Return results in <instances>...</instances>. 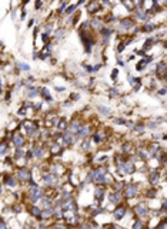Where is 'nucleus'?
Masks as SVG:
<instances>
[{
    "instance_id": "f257e3e1",
    "label": "nucleus",
    "mask_w": 167,
    "mask_h": 229,
    "mask_svg": "<svg viewBox=\"0 0 167 229\" xmlns=\"http://www.w3.org/2000/svg\"><path fill=\"white\" fill-rule=\"evenodd\" d=\"M57 175L54 174H47L43 176V184L46 186H57Z\"/></svg>"
},
{
    "instance_id": "f03ea898",
    "label": "nucleus",
    "mask_w": 167,
    "mask_h": 229,
    "mask_svg": "<svg viewBox=\"0 0 167 229\" xmlns=\"http://www.w3.org/2000/svg\"><path fill=\"white\" fill-rule=\"evenodd\" d=\"M29 196H30L31 202H36L37 199L43 198V194H41V191L39 189V186L36 185V186H33V188L30 189V195H29Z\"/></svg>"
},
{
    "instance_id": "7ed1b4c3",
    "label": "nucleus",
    "mask_w": 167,
    "mask_h": 229,
    "mask_svg": "<svg viewBox=\"0 0 167 229\" xmlns=\"http://www.w3.org/2000/svg\"><path fill=\"white\" fill-rule=\"evenodd\" d=\"M136 195H137V186L134 184H130V185L126 186V189H124V196L126 198H133Z\"/></svg>"
},
{
    "instance_id": "20e7f679",
    "label": "nucleus",
    "mask_w": 167,
    "mask_h": 229,
    "mask_svg": "<svg viewBox=\"0 0 167 229\" xmlns=\"http://www.w3.org/2000/svg\"><path fill=\"white\" fill-rule=\"evenodd\" d=\"M30 171L29 169H26V168H22V169H19L17 171V178L20 181H30Z\"/></svg>"
},
{
    "instance_id": "39448f33",
    "label": "nucleus",
    "mask_w": 167,
    "mask_h": 229,
    "mask_svg": "<svg viewBox=\"0 0 167 229\" xmlns=\"http://www.w3.org/2000/svg\"><path fill=\"white\" fill-rule=\"evenodd\" d=\"M126 215V206H117L114 209V219H117V220H120L123 216Z\"/></svg>"
},
{
    "instance_id": "423d86ee",
    "label": "nucleus",
    "mask_w": 167,
    "mask_h": 229,
    "mask_svg": "<svg viewBox=\"0 0 167 229\" xmlns=\"http://www.w3.org/2000/svg\"><path fill=\"white\" fill-rule=\"evenodd\" d=\"M134 212H136L139 216H144V215H147V206L143 205V203H139V205L134 208Z\"/></svg>"
},
{
    "instance_id": "0eeeda50",
    "label": "nucleus",
    "mask_w": 167,
    "mask_h": 229,
    "mask_svg": "<svg viewBox=\"0 0 167 229\" xmlns=\"http://www.w3.org/2000/svg\"><path fill=\"white\" fill-rule=\"evenodd\" d=\"M151 60H153L151 57H149V58H143V60H141V61L136 66V68H137L139 71L144 70V66H146V64H149V63H151Z\"/></svg>"
},
{
    "instance_id": "6e6552de",
    "label": "nucleus",
    "mask_w": 167,
    "mask_h": 229,
    "mask_svg": "<svg viewBox=\"0 0 167 229\" xmlns=\"http://www.w3.org/2000/svg\"><path fill=\"white\" fill-rule=\"evenodd\" d=\"M13 144L16 147H22L23 144H24V138H23L22 135H19V134H17V135H14L13 137Z\"/></svg>"
},
{
    "instance_id": "1a4fd4ad",
    "label": "nucleus",
    "mask_w": 167,
    "mask_h": 229,
    "mask_svg": "<svg viewBox=\"0 0 167 229\" xmlns=\"http://www.w3.org/2000/svg\"><path fill=\"white\" fill-rule=\"evenodd\" d=\"M149 179L151 184H157V179H158V172L157 171H153V172H150V175H149Z\"/></svg>"
},
{
    "instance_id": "9d476101",
    "label": "nucleus",
    "mask_w": 167,
    "mask_h": 229,
    "mask_svg": "<svg viewBox=\"0 0 167 229\" xmlns=\"http://www.w3.org/2000/svg\"><path fill=\"white\" fill-rule=\"evenodd\" d=\"M109 199H110V202L117 203V202L120 201V195L117 194V192H111V194L109 195Z\"/></svg>"
},
{
    "instance_id": "9b49d317",
    "label": "nucleus",
    "mask_w": 167,
    "mask_h": 229,
    "mask_svg": "<svg viewBox=\"0 0 167 229\" xmlns=\"http://www.w3.org/2000/svg\"><path fill=\"white\" fill-rule=\"evenodd\" d=\"M80 128H81V125H80V123H77V121H73L70 125V131L71 132H79Z\"/></svg>"
},
{
    "instance_id": "f8f14e48",
    "label": "nucleus",
    "mask_w": 167,
    "mask_h": 229,
    "mask_svg": "<svg viewBox=\"0 0 167 229\" xmlns=\"http://www.w3.org/2000/svg\"><path fill=\"white\" fill-rule=\"evenodd\" d=\"M120 26L123 27V29H130V27H133V22L130 19H126V20H121Z\"/></svg>"
},
{
    "instance_id": "ddd939ff",
    "label": "nucleus",
    "mask_w": 167,
    "mask_h": 229,
    "mask_svg": "<svg viewBox=\"0 0 167 229\" xmlns=\"http://www.w3.org/2000/svg\"><path fill=\"white\" fill-rule=\"evenodd\" d=\"M94 196H96V199H99V201H100V199H103V196H104V189H103V188H100V186H99V188H96V192H94Z\"/></svg>"
},
{
    "instance_id": "4468645a",
    "label": "nucleus",
    "mask_w": 167,
    "mask_h": 229,
    "mask_svg": "<svg viewBox=\"0 0 167 229\" xmlns=\"http://www.w3.org/2000/svg\"><path fill=\"white\" fill-rule=\"evenodd\" d=\"M24 127H26L27 134H29V135H31V134L36 131V125H34V124H31V123H26V125H24Z\"/></svg>"
},
{
    "instance_id": "2eb2a0df",
    "label": "nucleus",
    "mask_w": 167,
    "mask_h": 229,
    "mask_svg": "<svg viewBox=\"0 0 167 229\" xmlns=\"http://www.w3.org/2000/svg\"><path fill=\"white\" fill-rule=\"evenodd\" d=\"M53 209L52 208H46V211H43L41 212V218H50V216L53 215Z\"/></svg>"
},
{
    "instance_id": "dca6fc26",
    "label": "nucleus",
    "mask_w": 167,
    "mask_h": 229,
    "mask_svg": "<svg viewBox=\"0 0 167 229\" xmlns=\"http://www.w3.org/2000/svg\"><path fill=\"white\" fill-rule=\"evenodd\" d=\"M41 95H43L47 101H52V95H50V93H49L47 88H41Z\"/></svg>"
},
{
    "instance_id": "f3484780",
    "label": "nucleus",
    "mask_w": 167,
    "mask_h": 229,
    "mask_svg": "<svg viewBox=\"0 0 167 229\" xmlns=\"http://www.w3.org/2000/svg\"><path fill=\"white\" fill-rule=\"evenodd\" d=\"M30 212H31V215L37 216V218H39V216H41V211H40L37 206H31L30 208Z\"/></svg>"
},
{
    "instance_id": "a211bd4d",
    "label": "nucleus",
    "mask_w": 167,
    "mask_h": 229,
    "mask_svg": "<svg viewBox=\"0 0 167 229\" xmlns=\"http://www.w3.org/2000/svg\"><path fill=\"white\" fill-rule=\"evenodd\" d=\"M33 155H34V157H37V158H40V157L43 155V150H41L40 147H36V148H33Z\"/></svg>"
},
{
    "instance_id": "6ab92c4d",
    "label": "nucleus",
    "mask_w": 167,
    "mask_h": 229,
    "mask_svg": "<svg viewBox=\"0 0 167 229\" xmlns=\"http://www.w3.org/2000/svg\"><path fill=\"white\" fill-rule=\"evenodd\" d=\"M6 185H9V186H14L16 185V181H14V178H12V176H9V178H6Z\"/></svg>"
},
{
    "instance_id": "aec40b11",
    "label": "nucleus",
    "mask_w": 167,
    "mask_h": 229,
    "mask_svg": "<svg viewBox=\"0 0 167 229\" xmlns=\"http://www.w3.org/2000/svg\"><path fill=\"white\" fill-rule=\"evenodd\" d=\"M99 111H100L103 115H109L110 114V108H107V107H99Z\"/></svg>"
},
{
    "instance_id": "412c9836",
    "label": "nucleus",
    "mask_w": 167,
    "mask_h": 229,
    "mask_svg": "<svg viewBox=\"0 0 167 229\" xmlns=\"http://www.w3.org/2000/svg\"><path fill=\"white\" fill-rule=\"evenodd\" d=\"M87 131H89V128L87 127H83V128H80V131L77 132V137H84L86 134H87Z\"/></svg>"
},
{
    "instance_id": "4be33fe9",
    "label": "nucleus",
    "mask_w": 167,
    "mask_h": 229,
    "mask_svg": "<svg viewBox=\"0 0 167 229\" xmlns=\"http://www.w3.org/2000/svg\"><path fill=\"white\" fill-rule=\"evenodd\" d=\"M19 68L23 70V71H29V70H30V66L26 64V63H20V64H19Z\"/></svg>"
},
{
    "instance_id": "5701e85b",
    "label": "nucleus",
    "mask_w": 167,
    "mask_h": 229,
    "mask_svg": "<svg viewBox=\"0 0 167 229\" xmlns=\"http://www.w3.org/2000/svg\"><path fill=\"white\" fill-rule=\"evenodd\" d=\"M52 152H53V154H60L62 150H60V147H59V145H53L52 147Z\"/></svg>"
},
{
    "instance_id": "b1692460",
    "label": "nucleus",
    "mask_w": 167,
    "mask_h": 229,
    "mask_svg": "<svg viewBox=\"0 0 167 229\" xmlns=\"http://www.w3.org/2000/svg\"><path fill=\"white\" fill-rule=\"evenodd\" d=\"M57 128H59V130H64V128H66V123H64V120H62V121L57 124Z\"/></svg>"
},
{
    "instance_id": "393cba45",
    "label": "nucleus",
    "mask_w": 167,
    "mask_h": 229,
    "mask_svg": "<svg viewBox=\"0 0 167 229\" xmlns=\"http://www.w3.org/2000/svg\"><path fill=\"white\" fill-rule=\"evenodd\" d=\"M101 33H103V36H104V39L107 40V37L110 36V30H109V29H103V30H101Z\"/></svg>"
},
{
    "instance_id": "a878e982",
    "label": "nucleus",
    "mask_w": 167,
    "mask_h": 229,
    "mask_svg": "<svg viewBox=\"0 0 167 229\" xmlns=\"http://www.w3.org/2000/svg\"><path fill=\"white\" fill-rule=\"evenodd\" d=\"M43 205H44V208H49V206H50V199H49V198H43Z\"/></svg>"
},
{
    "instance_id": "bb28decb",
    "label": "nucleus",
    "mask_w": 167,
    "mask_h": 229,
    "mask_svg": "<svg viewBox=\"0 0 167 229\" xmlns=\"http://www.w3.org/2000/svg\"><path fill=\"white\" fill-rule=\"evenodd\" d=\"M96 9H99V5H97V3H93L92 6H89V10H90L92 13H93V10H96Z\"/></svg>"
},
{
    "instance_id": "cd10ccee",
    "label": "nucleus",
    "mask_w": 167,
    "mask_h": 229,
    "mask_svg": "<svg viewBox=\"0 0 167 229\" xmlns=\"http://www.w3.org/2000/svg\"><path fill=\"white\" fill-rule=\"evenodd\" d=\"M143 29H144L146 31H150V30H153V29H154V26H153V24H144Z\"/></svg>"
},
{
    "instance_id": "c85d7f7f",
    "label": "nucleus",
    "mask_w": 167,
    "mask_h": 229,
    "mask_svg": "<svg viewBox=\"0 0 167 229\" xmlns=\"http://www.w3.org/2000/svg\"><path fill=\"white\" fill-rule=\"evenodd\" d=\"M36 95H37V91H36V90H30V91H29V97H36Z\"/></svg>"
},
{
    "instance_id": "c756f323",
    "label": "nucleus",
    "mask_w": 167,
    "mask_h": 229,
    "mask_svg": "<svg viewBox=\"0 0 167 229\" xmlns=\"http://www.w3.org/2000/svg\"><path fill=\"white\" fill-rule=\"evenodd\" d=\"M93 141H94V142H100L101 141L100 135H99V134H96V135H94V138H93Z\"/></svg>"
},
{
    "instance_id": "7c9ffc66",
    "label": "nucleus",
    "mask_w": 167,
    "mask_h": 229,
    "mask_svg": "<svg viewBox=\"0 0 167 229\" xmlns=\"http://www.w3.org/2000/svg\"><path fill=\"white\" fill-rule=\"evenodd\" d=\"M117 74H119V71H117V68H114V70H113V73H111V78H116V77H117Z\"/></svg>"
},
{
    "instance_id": "2f4dec72",
    "label": "nucleus",
    "mask_w": 167,
    "mask_h": 229,
    "mask_svg": "<svg viewBox=\"0 0 167 229\" xmlns=\"http://www.w3.org/2000/svg\"><path fill=\"white\" fill-rule=\"evenodd\" d=\"M6 148H7V144L3 142V144H2V154H5V152H6Z\"/></svg>"
},
{
    "instance_id": "473e14b6",
    "label": "nucleus",
    "mask_w": 167,
    "mask_h": 229,
    "mask_svg": "<svg viewBox=\"0 0 167 229\" xmlns=\"http://www.w3.org/2000/svg\"><path fill=\"white\" fill-rule=\"evenodd\" d=\"M54 215H56V218H57V219H60V218H62V215H63V212L62 211H57V212H54Z\"/></svg>"
},
{
    "instance_id": "72a5a7b5",
    "label": "nucleus",
    "mask_w": 167,
    "mask_h": 229,
    "mask_svg": "<svg viewBox=\"0 0 167 229\" xmlns=\"http://www.w3.org/2000/svg\"><path fill=\"white\" fill-rule=\"evenodd\" d=\"M76 7H77V6H70V7L67 9V13H69V14H70V13H73V10H74Z\"/></svg>"
},
{
    "instance_id": "f704fd0d",
    "label": "nucleus",
    "mask_w": 167,
    "mask_h": 229,
    "mask_svg": "<svg viewBox=\"0 0 167 229\" xmlns=\"http://www.w3.org/2000/svg\"><path fill=\"white\" fill-rule=\"evenodd\" d=\"M93 26H94V27H100V20H93Z\"/></svg>"
},
{
    "instance_id": "c9c22d12",
    "label": "nucleus",
    "mask_w": 167,
    "mask_h": 229,
    "mask_svg": "<svg viewBox=\"0 0 167 229\" xmlns=\"http://www.w3.org/2000/svg\"><path fill=\"white\" fill-rule=\"evenodd\" d=\"M23 155V151L20 150V148H17V151H16V157H22Z\"/></svg>"
},
{
    "instance_id": "e433bc0d",
    "label": "nucleus",
    "mask_w": 167,
    "mask_h": 229,
    "mask_svg": "<svg viewBox=\"0 0 167 229\" xmlns=\"http://www.w3.org/2000/svg\"><path fill=\"white\" fill-rule=\"evenodd\" d=\"M83 148H84V150H89V140L83 142Z\"/></svg>"
},
{
    "instance_id": "4c0bfd02",
    "label": "nucleus",
    "mask_w": 167,
    "mask_h": 229,
    "mask_svg": "<svg viewBox=\"0 0 167 229\" xmlns=\"http://www.w3.org/2000/svg\"><path fill=\"white\" fill-rule=\"evenodd\" d=\"M141 225H143V223H141L140 220H137V222H134V228H140Z\"/></svg>"
},
{
    "instance_id": "58836bf2",
    "label": "nucleus",
    "mask_w": 167,
    "mask_h": 229,
    "mask_svg": "<svg viewBox=\"0 0 167 229\" xmlns=\"http://www.w3.org/2000/svg\"><path fill=\"white\" fill-rule=\"evenodd\" d=\"M163 209H164V211H167V199H164V201H163Z\"/></svg>"
},
{
    "instance_id": "ea45409f",
    "label": "nucleus",
    "mask_w": 167,
    "mask_h": 229,
    "mask_svg": "<svg viewBox=\"0 0 167 229\" xmlns=\"http://www.w3.org/2000/svg\"><path fill=\"white\" fill-rule=\"evenodd\" d=\"M110 91H111V95H117V90H116V88H113V90H110Z\"/></svg>"
},
{
    "instance_id": "a19ab883",
    "label": "nucleus",
    "mask_w": 167,
    "mask_h": 229,
    "mask_svg": "<svg viewBox=\"0 0 167 229\" xmlns=\"http://www.w3.org/2000/svg\"><path fill=\"white\" fill-rule=\"evenodd\" d=\"M41 39H43V40H47V39H49L47 33H43V34H41Z\"/></svg>"
},
{
    "instance_id": "79ce46f5",
    "label": "nucleus",
    "mask_w": 167,
    "mask_h": 229,
    "mask_svg": "<svg viewBox=\"0 0 167 229\" xmlns=\"http://www.w3.org/2000/svg\"><path fill=\"white\" fill-rule=\"evenodd\" d=\"M166 93H167V90H166V88H161V90H160V94H161V95H164Z\"/></svg>"
},
{
    "instance_id": "37998d69",
    "label": "nucleus",
    "mask_w": 167,
    "mask_h": 229,
    "mask_svg": "<svg viewBox=\"0 0 167 229\" xmlns=\"http://www.w3.org/2000/svg\"><path fill=\"white\" fill-rule=\"evenodd\" d=\"M40 6H41V2H40V0H39V2H37V3H36V7H37V9H39Z\"/></svg>"
},
{
    "instance_id": "c03bdc74",
    "label": "nucleus",
    "mask_w": 167,
    "mask_h": 229,
    "mask_svg": "<svg viewBox=\"0 0 167 229\" xmlns=\"http://www.w3.org/2000/svg\"><path fill=\"white\" fill-rule=\"evenodd\" d=\"M164 47H166V49H167V43H166V46H164Z\"/></svg>"
},
{
    "instance_id": "a18cd8bd",
    "label": "nucleus",
    "mask_w": 167,
    "mask_h": 229,
    "mask_svg": "<svg viewBox=\"0 0 167 229\" xmlns=\"http://www.w3.org/2000/svg\"><path fill=\"white\" fill-rule=\"evenodd\" d=\"M164 2H167V0H164Z\"/></svg>"
}]
</instances>
